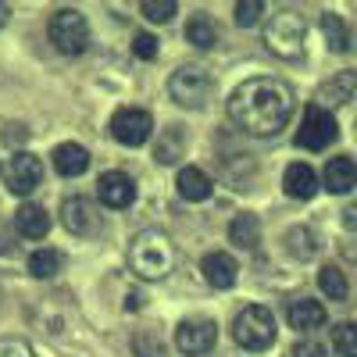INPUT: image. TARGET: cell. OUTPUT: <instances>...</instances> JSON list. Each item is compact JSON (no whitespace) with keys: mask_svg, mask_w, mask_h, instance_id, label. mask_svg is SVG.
<instances>
[{"mask_svg":"<svg viewBox=\"0 0 357 357\" xmlns=\"http://www.w3.org/2000/svg\"><path fill=\"white\" fill-rule=\"evenodd\" d=\"M139 11H143L146 18H151V22H158V25H161V22H172L178 8L172 4V0H165V4H161V0H143Z\"/></svg>","mask_w":357,"mask_h":357,"instance_id":"obj_29","label":"cell"},{"mask_svg":"<svg viewBox=\"0 0 357 357\" xmlns=\"http://www.w3.org/2000/svg\"><path fill=\"white\" fill-rule=\"evenodd\" d=\"M343 250H347V254H350V257H354V261H357V243H347V247H343Z\"/></svg>","mask_w":357,"mask_h":357,"instance_id":"obj_36","label":"cell"},{"mask_svg":"<svg viewBox=\"0 0 357 357\" xmlns=\"http://www.w3.org/2000/svg\"><path fill=\"white\" fill-rule=\"evenodd\" d=\"M321 186L329 190V193H340V197L350 193L357 186V161L347 158V154L333 158L329 165H325V172H321Z\"/></svg>","mask_w":357,"mask_h":357,"instance_id":"obj_14","label":"cell"},{"mask_svg":"<svg viewBox=\"0 0 357 357\" xmlns=\"http://www.w3.org/2000/svg\"><path fill=\"white\" fill-rule=\"evenodd\" d=\"M47 33H50V43L61 50V54H82L86 47H89V22H86V15H79V11H72V8H61L54 18H50V25H47Z\"/></svg>","mask_w":357,"mask_h":357,"instance_id":"obj_5","label":"cell"},{"mask_svg":"<svg viewBox=\"0 0 357 357\" xmlns=\"http://www.w3.org/2000/svg\"><path fill=\"white\" fill-rule=\"evenodd\" d=\"M186 40H190L197 50H211V47L218 43V25H215V18L204 15V11H197V15L190 18V25H186Z\"/></svg>","mask_w":357,"mask_h":357,"instance_id":"obj_21","label":"cell"},{"mask_svg":"<svg viewBox=\"0 0 357 357\" xmlns=\"http://www.w3.org/2000/svg\"><path fill=\"white\" fill-rule=\"evenodd\" d=\"M15 229L25 236V240H43V236L50 232V215L40 204H22L15 211Z\"/></svg>","mask_w":357,"mask_h":357,"instance_id":"obj_19","label":"cell"},{"mask_svg":"<svg viewBox=\"0 0 357 357\" xmlns=\"http://www.w3.org/2000/svg\"><path fill=\"white\" fill-rule=\"evenodd\" d=\"M61 222L75 236H100V229H104L100 207L93 200H86V197H68L61 204Z\"/></svg>","mask_w":357,"mask_h":357,"instance_id":"obj_10","label":"cell"},{"mask_svg":"<svg viewBox=\"0 0 357 357\" xmlns=\"http://www.w3.org/2000/svg\"><path fill=\"white\" fill-rule=\"evenodd\" d=\"M175 264V243L172 236L161 232V229H143L132 236L129 243V268L136 279H146V282H158L172 272Z\"/></svg>","mask_w":357,"mask_h":357,"instance_id":"obj_2","label":"cell"},{"mask_svg":"<svg viewBox=\"0 0 357 357\" xmlns=\"http://www.w3.org/2000/svg\"><path fill=\"white\" fill-rule=\"evenodd\" d=\"M200 272H204L207 286H215V289H232L236 279H240V264H236L232 254L215 250V254H207V257L200 261Z\"/></svg>","mask_w":357,"mask_h":357,"instance_id":"obj_13","label":"cell"},{"mask_svg":"<svg viewBox=\"0 0 357 357\" xmlns=\"http://www.w3.org/2000/svg\"><path fill=\"white\" fill-rule=\"evenodd\" d=\"M8 18H11V8H8V4H0V29L8 25Z\"/></svg>","mask_w":357,"mask_h":357,"instance_id":"obj_35","label":"cell"},{"mask_svg":"<svg viewBox=\"0 0 357 357\" xmlns=\"http://www.w3.org/2000/svg\"><path fill=\"white\" fill-rule=\"evenodd\" d=\"M97 197H100L104 207H111V211H122V207H129L136 200V183L126 172L111 168V172H104L97 178Z\"/></svg>","mask_w":357,"mask_h":357,"instance_id":"obj_12","label":"cell"},{"mask_svg":"<svg viewBox=\"0 0 357 357\" xmlns=\"http://www.w3.org/2000/svg\"><path fill=\"white\" fill-rule=\"evenodd\" d=\"M336 136H340L336 114L318 107V104H307V111L301 118V129H296V146H304V151H325V146L336 143Z\"/></svg>","mask_w":357,"mask_h":357,"instance_id":"obj_6","label":"cell"},{"mask_svg":"<svg viewBox=\"0 0 357 357\" xmlns=\"http://www.w3.org/2000/svg\"><path fill=\"white\" fill-rule=\"evenodd\" d=\"M321 33H325V40H329V50H336V54L350 50V29H347V22L340 15L325 11L321 15Z\"/></svg>","mask_w":357,"mask_h":357,"instance_id":"obj_23","label":"cell"},{"mask_svg":"<svg viewBox=\"0 0 357 357\" xmlns=\"http://www.w3.org/2000/svg\"><path fill=\"white\" fill-rule=\"evenodd\" d=\"M0 357H36L33 347H29L25 340H0Z\"/></svg>","mask_w":357,"mask_h":357,"instance_id":"obj_32","label":"cell"},{"mask_svg":"<svg viewBox=\"0 0 357 357\" xmlns=\"http://www.w3.org/2000/svg\"><path fill=\"white\" fill-rule=\"evenodd\" d=\"M286 318H289V325L296 333H314V329L325 325V307L318 301H311V296H301V301H293L286 307Z\"/></svg>","mask_w":357,"mask_h":357,"instance_id":"obj_17","label":"cell"},{"mask_svg":"<svg viewBox=\"0 0 357 357\" xmlns=\"http://www.w3.org/2000/svg\"><path fill=\"white\" fill-rule=\"evenodd\" d=\"M154 158H158L161 165H175L178 158H183V132H178V126H172V129H168V139H161V143H158Z\"/></svg>","mask_w":357,"mask_h":357,"instance_id":"obj_28","label":"cell"},{"mask_svg":"<svg viewBox=\"0 0 357 357\" xmlns=\"http://www.w3.org/2000/svg\"><path fill=\"white\" fill-rule=\"evenodd\" d=\"M61 264H65L61 250H50V247H43V250H36L33 257H29V272H33L36 279H54L57 272H61Z\"/></svg>","mask_w":357,"mask_h":357,"instance_id":"obj_24","label":"cell"},{"mask_svg":"<svg viewBox=\"0 0 357 357\" xmlns=\"http://www.w3.org/2000/svg\"><path fill=\"white\" fill-rule=\"evenodd\" d=\"M261 15H264V4H261V0H243V4H236V25H240V29L257 25Z\"/></svg>","mask_w":357,"mask_h":357,"instance_id":"obj_30","label":"cell"},{"mask_svg":"<svg viewBox=\"0 0 357 357\" xmlns=\"http://www.w3.org/2000/svg\"><path fill=\"white\" fill-rule=\"evenodd\" d=\"M318 286H321V293L329 296V301H347V293H350V282H347V275L340 272L336 264L321 268V272H318Z\"/></svg>","mask_w":357,"mask_h":357,"instance_id":"obj_25","label":"cell"},{"mask_svg":"<svg viewBox=\"0 0 357 357\" xmlns=\"http://www.w3.org/2000/svg\"><path fill=\"white\" fill-rule=\"evenodd\" d=\"M293 357H325V350L314 340H301V343L293 347Z\"/></svg>","mask_w":357,"mask_h":357,"instance_id":"obj_33","label":"cell"},{"mask_svg":"<svg viewBox=\"0 0 357 357\" xmlns=\"http://www.w3.org/2000/svg\"><path fill=\"white\" fill-rule=\"evenodd\" d=\"M215 340H218V325L211 318H186L175 329V347L183 350V354H190V357L207 354V350L215 347Z\"/></svg>","mask_w":357,"mask_h":357,"instance_id":"obj_11","label":"cell"},{"mask_svg":"<svg viewBox=\"0 0 357 357\" xmlns=\"http://www.w3.org/2000/svg\"><path fill=\"white\" fill-rule=\"evenodd\" d=\"M282 190H286V197H293V200H311V197L318 193V175H314V168L304 165V161H293V165L282 172Z\"/></svg>","mask_w":357,"mask_h":357,"instance_id":"obj_15","label":"cell"},{"mask_svg":"<svg viewBox=\"0 0 357 357\" xmlns=\"http://www.w3.org/2000/svg\"><path fill=\"white\" fill-rule=\"evenodd\" d=\"M293 107V89L272 75H254L229 93V118L247 136H275L286 129Z\"/></svg>","mask_w":357,"mask_h":357,"instance_id":"obj_1","label":"cell"},{"mask_svg":"<svg viewBox=\"0 0 357 357\" xmlns=\"http://www.w3.org/2000/svg\"><path fill=\"white\" fill-rule=\"evenodd\" d=\"M333 347L340 357H357V321H340L333 329Z\"/></svg>","mask_w":357,"mask_h":357,"instance_id":"obj_27","label":"cell"},{"mask_svg":"<svg viewBox=\"0 0 357 357\" xmlns=\"http://www.w3.org/2000/svg\"><path fill=\"white\" fill-rule=\"evenodd\" d=\"M232 340L240 343L243 350H250V354L268 350L275 343V318H272V311L261 307V304L243 307L240 314H236V321H232Z\"/></svg>","mask_w":357,"mask_h":357,"instance_id":"obj_4","label":"cell"},{"mask_svg":"<svg viewBox=\"0 0 357 357\" xmlns=\"http://www.w3.org/2000/svg\"><path fill=\"white\" fill-rule=\"evenodd\" d=\"M40 183H43V161H40L36 154H29V151H18V154L8 161V168H4V186H8V193L29 197Z\"/></svg>","mask_w":357,"mask_h":357,"instance_id":"obj_9","label":"cell"},{"mask_svg":"<svg viewBox=\"0 0 357 357\" xmlns=\"http://www.w3.org/2000/svg\"><path fill=\"white\" fill-rule=\"evenodd\" d=\"M168 93H172L175 104H183V107H204L207 97H211V75H207L200 65H183L172 75Z\"/></svg>","mask_w":357,"mask_h":357,"instance_id":"obj_7","label":"cell"},{"mask_svg":"<svg viewBox=\"0 0 357 357\" xmlns=\"http://www.w3.org/2000/svg\"><path fill=\"white\" fill-rule=\"evenodd\" d=\"M54 168L57 175H65V178H79L86 168H89V151L79 143H61V146H54Z\"/></svg>","mask_w":357,"mask_h":357,"instance_id":"obj_18","label":"cell"},{"mask_svg":"<svg viewBox=\"0 0 357 357\" xmlns=\"http://www.w3.org/2000/svg\"><path fill=\"white\" fill-rule=\"evenodd\" d=\"M286 243H289V250H293L296 257H301V261H307V257H314V254H318V236H314L311 229H304V225L289 229Z\"/></svg>","mask_w":357,"mask_h":357,"instance_id":"obj_26","label":"cell"},{"mask_svg":"<svg viewBox=\"0 0 357 357\" xmlns=\"http://www.w3.org/2000/svg\"><path fill=\"white\" fill-rule=\"evenodd\" d=\"M229 243L240 247V250H257V243H261V222H257V215H236L229 222Z\"/></svg>","mask_w":357,"mask_h":357,"instance_id":"obj_20","label":"cell"},{"mask_svg":"<svg viewBox=\"0 0 357 357\" xmlns=\"http://www.w3.org/2000/svg\"><path fill=\"white\" fill-rule=\"evenodd\" d=\"M264 43L272 54L286 57V61H301L304 43H307V22L296 11H279L264 25Z\"/></svg>","mask_w":357,"mask_h":357,"instance_id":"obj_3","label":"cell"},{"mask_svg":"<svg viewBox=\"0 0 357 357\" xmlns=\"http://www.w3.org/2000/svg\"><path fill=\"white\" fill-rule=\"evenodd\" d=\"M343 225H347L350 232L357 229V204H350V207H347V211H343Z\"/></svg>","mask_w":357,"mask_h":357,"instance_id":"obj_34","label":"cell"},{"mask_svg":"<svg viewBox=\"0 0 357 357\" xmlns=\"http://www.w3.org/2000/svg\"><path fill=\"white\" fill-rule=\"evenodd\" d=\"M132 54L143 57V61H154V57H158V40L151 33H136L132 36Z\"/></svg>","mask_w":357,"mask_h":357,"instance_id":"obj_31","label":"cell"},{"mask_svg":"<svg viewBox=\"0 0 357 357\" xmlns=\"http://www.w3.org/2000/svg\"><path fill=\"white\" fill-rule=\"evenodd\" d=\"M175 186H178V197H183V200H190V204H200V200H207V197H211V190H215L211 175H207L204 168H197V165H186L183 172H178Z\"/></svg>","mask_w":357,"mask_h":357,"instance_id":"obj_16","label":"cell"},{"mask_svg":"<svg viewBox=\"0 0 357 357\" xmlns=\"http://www.w3.org/2000/svg\"><path fill=\"white\" fill-rule=\"evenodd\" d=\"M354 89H357V79L343 72V75H336L333 82H325V86L318 89V100H314V104H318V107H325V111H329V104H336V107H340V104H347V100L354 97Z\"/></svg>","mask_w":357,"mask_h":357,"instance_id":"obj_22","label":"cell"},{"mask_svg":"<svg viewBox=\"0 0 357 357\" xmlns=\"http://www.w3.org/2000/svg\"><path fill=\"white\" fill-rule=\"evenodd\" d=\"M154 132V118L143 107H118L111 114V136L122 146H143Z\"/></svg>","mask_w":357,"mask_h":357,"instance_id":"obj_8","label":"cell"}]
</instances>
